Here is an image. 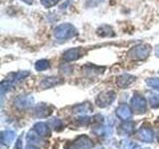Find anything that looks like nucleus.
Listing matches in <instances>:
<instances>
[{"mask_svg":"<svg viewBox=\"0 0 159 149\" xmlns=\"http://www.w3.org/2000/svg\"><path fill=\"white\" fill-rule=\"evenodd\" d=\"M146 83L148 86H150L153 88L159 89V79L158 78H151V79H147Z\"/></svg>","mask_w":159,"mask_h":149,"instance_id":"9","label":"nucleus"},{"mask_svg":"<svg viewBox=\"0 0 159 149\" xmlns=\"http://www.w3.org/2000/svg\"><path fill=\"white\" fill-rule=\"evenodd\" d=\"M113 99H114V93L112 92H108L99 94L98 97V102L102 103V106H107L109 102H111Z\"/></svg>","mask_w":159,"mask_h":149,"instance_id":"5","label":"nucleus"},{"mask_svg":"<svg viewBox=\"0 0 159 149\" xmlns=\"http://www.w3.org/2000/svg\"><path fill=\"white\" fill-rule=\"evenodd\" d=\"M77 35V29L74 25L70 23H64L59 25L54 30V36L59 41H65V40L71 39Z\"/></svg>","mask_w":159,"mask_h":149,"instance_id":"1","label":"nucleus"},{"mask_svg":"<svg viewBox=\"0 0 159 149\" xmlns=\"http://www.w3.org/2000/svg\"><path fill=\"white\" fill-rule=\"evenodd\" d=\"M21 1H23V2H25V3H27V4H32L33 3V1L34 0H21Z\"/></svg>","mask_w":159,"mask_h":149,"instance_id":"13","label":"nucleus"},{"mask_svg":"<svg viewBox=\"0 0 159 149\" xmlns=\"http://www.w3.org/2000/svg\"><path fill=\"white\" fill-rule=\"evenodd\" d=\"M151 53V47L148 44H139L132 47L128 52V56L133 60L142 61L145 60Z\"/></svg>","mask_w":159,"mask_h":149,"instance_id":"2","label":"nucleus"},{"mask_svg":"<svg viewBox=\"0 0 159 149\" xmlns=\"http://www.w3.org/2000/svg\"><path fill=\"white\" fill-rule=\"evenodd\" d=\"M58 83H59V79L51 77V78L45 79L44 81L42 82V86L44 88H51V87L55 86V84H57Z\"/></svg>","mask_w":159,"mask_h":149,"instance_id":"8","label":"nucleus"},{"mask_svg":"<svg viewBox=\"0 0 159 149\" xmlns=\"http://www.w3.org/2000/svg\"><path fill=\"white\" fill-rule=\"evenodd\" d=\"M50 67V63L48 60H40V61H37L36 64H35V69L37 71L41 72V71H45Z\"/></svg>","mask_w":159,"mask_h":149,"instance_id":"7","label":"nucleus"},{"mask_svg":"<svg viewBox=\"0 0 159 149\" xmlns=\"http://www.w3.org/2000/svg\"><path fill=\"white\" fill-rule=\"evenodd\" d=\"M60 0H41V3L44 7L46 8H50V7H53L55 6L56 4L59 3Z\"/></svg>","mask_w":159,"mask_h":149,"instance_id":"10","label":"nucleus"},{"mask_svg":"<svg viewBox=\"0 0 159 149\" xmlns=\"http://www.w3.org/2000/svg\"><path fill=\"white\" fill-rule=\"evenodd\" d=\"M97 33L98 36H101V37H111L114 35L112 28L111 26H107V25H102V26H101L97 30Z\"/></svg>","mask_w":159,"mask_h":149,"instance_id":"6","label":"nucleus"},{"mask_svg":"<svg viewBox=\"0 0 159 149\" xmlns=\"http://www.w3.org/2000/svg\"><path fill=\"white\" fill-rule=\"evenodd\" d=\"M81 57H82V51H81V49H79V48L69 49L68 51H66L63 55L64 61H66V62L76 61V60L80 59Z\"/></svg>","mask_w":159,"mask_h":149,"instance_id":"3","label":"nucleus"},{"mask_svg":"<svg viewBox=\"0 0 159 149\" xmlns=\"http://www.w3.org/2000/svg\"><path fill=\"white\" fill-rule=\"evenodd\" d=\"M155 56L159 58V45L155 47Z\"/></svg>","mask_w":159,"mask_h":149,"instance_id":"12","label":"nucleus"},{"mask_svg":"<svg viewBox=\"0 0 159 149\" xmlns=\"http://www.w3.org/2000/svg\"><path fill=\"white\" fill-rule=\"evenodd\" d=\"M104 0H87L86 1V6L89 8H93L99 5L101 3H102Z\"/></svg>","mask_w":159,"mask_h":149,"instance_id":"11","label":"nucleus"},{"mask_svg":"<svg viewBox=\"0 0 159 149\" xmlns=\"http://www.w3.org/2000/svg\"><path fill=\"white\" fill-rule=\"evenodd\" d=\"M134 79H135V78L133 76H130V74H122V76L117 78V84L121 88H125L134 81Z\"/></svg>","mask_w":159,"mask_h":149,"instance_id":"4","label":"nucleus"}]
</instances>
